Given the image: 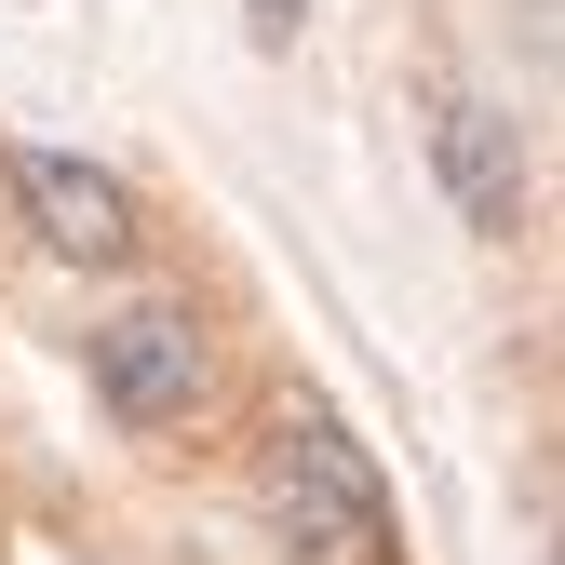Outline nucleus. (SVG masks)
<instances>
[{"label":"nucleus","instance_id":"39448f33","mask_svg":"<svg viewBox=\"0 0 565 565\" xmlns=\"http://www.w3.org/2000/svg\"><path fill=\"white\" fill-rule=\"evenodd\" d=\"M297 14H310V0H243V28H256L269 54H297Z\"/></svg>","mask_w":565,"mask_h":565},{"label":"nucleus","instance_id":"f03ea898","mask_svg":"<svg viewBox=\"0 0 565 565\" xmlns=\"http://www.w3.org/2000/svg\"><path fill=\"white\" fill-rule=\"evenodd\" d=\"M95 391L121 431H189L202 391H216V350H202L189 310H121V323H95Z\"/></svg>","mask_w":565,"mask_h":565},{"label":"nucleus","instance_id":"20e7f679","mask_svg":"<svg viewBox=\"0 0 565 565\" xmlns=\"http://www.w3.org/2000/svg\"><path fill=\"white\" fill-rule=\"evenodd\" d=\"M431 149H445L458 216H471L484 243H512V230H525V135H512V108H499V95H458Z\"/></svg>","mask_w":565,"mask_h":565},{"label":"nucleus","instance_id":"7ed1b4c3","mask_svg":"<svg viewBox=\"0 0 565 565\" xmlns=\"http://www.w3.org/2000/svg\"><path fill=\"white\" fill-rule=\"evenodd\" d=\"M14 202H28L41 256H67V269H121V256H135V189H121L108 162H67V149H14Z\"/></svg>","mask_w":565,"mask_h":565},{"label":"nucleus","instance_id":"f257e3e1","mask_svg":"<svg viewBox=\"0 0 565 565\" xmlns=\"http://www.w3.org/2000/svg\"><path fill=\"white\" fill-rule=\"evenodd\" d=\"M269 525H282L297 565H404L391 484H377V458L350 445L337 417H297V431L269 445Z\"/></svg>","mask_w":565,"mask_h":565}]
</instances>
